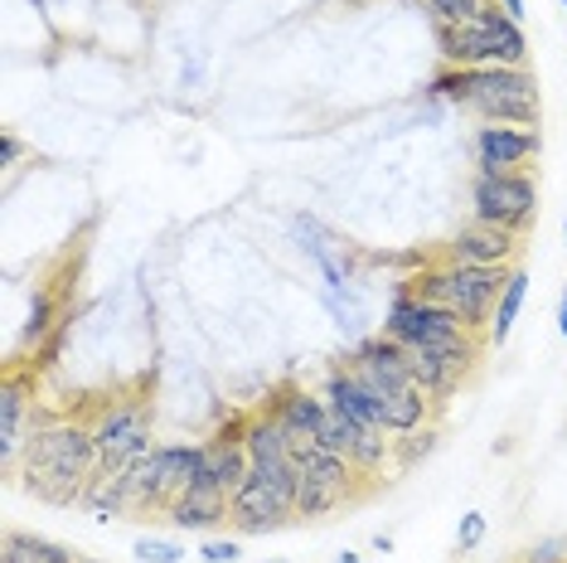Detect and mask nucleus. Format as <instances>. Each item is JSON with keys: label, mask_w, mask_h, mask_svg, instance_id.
<instances>
[{"label": "nucleus", "mask_w": 567, "mask_h": 563, "mask_svg": "<svg viewBox=\"0 0 567 563\" xmlns=\"http://www.w3.org/2000/svg\"><path fill=\"white\" fill-rule=\"evenodd\" d=\"M102 467L93 422L79 418H40L20 452L16 477L44 505H83L87 485Z\"/></svg>", "instance_id": "obj_1"}, {"label": "nucleus", "mask_w": 567, "mask_h": 563, "mask_svg": "<svg viewBox=\"0 0 567 563\" xmlns=\"http://www.w3.org/2000/svg\"><path fill=\"white\" fill-rule=\"evenodd\" d=\"M344 365H350V375L369 389V399L379 403L389 438H408V432L432 428L436 408H432L427 393L417 389V379H412L408 355H403V345H398V340H389L379 330V336L359 340L354 350L344 355Z\"/></svg>", "instance_id": "obj_2"}, {"label": "nucleus", "mask_w": 567, "mask_h": 563, "mask_svg": "<svg viewBox=\"0 0 567 563\" xmlns=\"http://www.w3.org/2000/svg\"><path fill=\"white\" fill-rule=\"evenodd\" d=\"M432 98L471 112L475 122L499 126H538L544 102H538L534 69H442L432 79Z\"/></svg>", "instance_id": "obj_3"}, {"label": "nucleus", "mask_w": 567, "mask_h": 563, "mask_svg": "<svg viewBox=\"0 0 567 563\" xmlns=\"http://www.w3.org/2000/svg\"><path fill=\"white\" fill-rule=\"evenodd\" d=\"M383 336L398 340V345H408V350L446 355V360L456 365L461 375H471V369L481 365V355L489 350V340L461 326V316H456V311H446V306L422 301L417 291L408 287V282L393 291L389 311H383Z\"/></svg>", "instance_id": "obj_4"}, {"label": "nucleus", "mask_w": 567, "mask_h": 563, "mask_svg": "<svg viewBox=\"0 0 567 563\" xmlns=\"http://www.w3.org/2000/svg\"><path fill=\"white\" fill-rule=\"evenodd\" d=\"M442 69H524L528 63V34L524 24L489 6L471 24H432Z\"/></svg>", "instance_id": "obj_5"}, {"label": "nucleus", "mask_w": 567, "mask_h": 563, "mask_svg": "<svg viewBox=\"0 0 567 563\" xmlns=\"http://www.w3.org/2000/svg\"><path fill=\"white\" fill-rule=\"evenodd\" d=\"M514 267H466V263H432L422 267L417 277H408V287L417 291L422 301L432 306H446V311L461 316V326L485 336L489 330V316H495V301L505 291Z\"/></svg>", "instance_id": "obj_6"}, {"label": "nucleus", "mask_w": 567, "mask_h": 563, "mask_svg": "<svg viewBox=\"0 0 567 563\" xmlns=\"http://www.w3.org/2000/svg\"><path fill=\"white\" fill-rule=\"evenodd\" d=\"M296 462H252L243 485L228 495V524L238 534H277L296 520Z\"/></svg>", "instance_id": "obj_7"}, {"label": "nucleus", "mask_w": 567, "mask_h": 563, "mask_svg": "<svg viewBox=\"0 0 567 563\" xmlns=\"http://www.w3.org/2000/svg\"><path fill=\"white\" fill-rule=\"evenodd\" d=\"M471 219L489 224V228H509V234H528L538 219V185L528 171H505L489 175L475 171L471 181Z\"/></svg>", "instance_id": "obj_8"}, {"label": "nucleus", "mask_w": 567, "mask_h": 563, "mask_svg": "<svg viewBox=\"0 0 567 563\" xmlns=\"http://www.w3.org/2000/svg\"><path fill=\"white\" fill-rule=\"evenodd\" d=\"M93 438L102 471H122L141 462L146 452H156V442H151V399H112L93 418Z\"/></svg>", "instance_id": "obj_9"}, {"label": "nucleus", "mask_w": 567, "mask_h": 563, "mask_svg": "<svg viewBox=\"0 0 567 563\" xmlns=\"http://www.w3.org/2000/svg\"><path fill=\"white\" fill-rule=\"evenodd\" d=\"M34 393H40V369L34 365H10L6 375V393H0V457H6V471L20 467V452L24 442H30L34 422H40V413H34Z\"/></svg>", "instance_id": "obj_10"}, {"label": "nucleus", "mask_w": 567, "mask_h": 563, "mask_svg": "<svg viewBox=\"0 0 567 563\" xmlns=\"http://www.w3.org/2000/svg\"><path fill=\"white\" fill-rule=\"evenodd\" d=\"M475 151V171L505 175V171H528L544 151V132L538 126H499V122H481L471 136Z\"/></svg>", "instance_id": "obj_11"}, {"label": "nucleus", "mask_w": 567, "mask_h": 563, "mask_svg": "<svg viewBox=\"0 0 567 563\" xmlns=\"http://www.w3.org/2000/svg\"><path fill=\"white\" fill-rule=\"evenodd\" d=\"M524 253V238L509 234V228H489V224H466L456 228L442 243V258L446 263H466V267H514Z\"/></svg>", "instance_id": "obj_12"}, {"label": "nucleus", "mask_w": 567, "mask_h": 563, "mask_svg": "<svg viewBox=\"0 0 567 563\" xmlns=\"http://www.w3.org/2000/svg\"><path fill=\"white\" fill-rule=\"evenodd\" d=\"M320 393H326V403L340 413L344 422H354V428H364V432H383L389 438V428H383V413H379V403L369 399V389L359 383L354 375H350V365L344 360H334V365H326V375H320V383H316Z\"/></svg>", "instance_id": "obj_13"}, {"label": "nucleus", "mask_w": 567, "mask_h": 563, "mask_svg": "<svg viewBox=\"0 0 567 563\" xmlns=\"http://www.w3.org/2000/svg\"><path fill=\"white\" fill-rule=\"evenodd\" d=\"M165 520L189 534H214L218 524H228V495L214 491V485H185V491L165 505Z\"/></svg>", "instance_id": "obj_14"}, {"label": "nucleus", "mask_w": 567, "mask_h": 563, "mask_svg": "<svg viewBox=\"0 0 567 563\" xmlns=\"http://www.w3.org/2000/svg\"><path fill=\"white\" fill-rule=\"evenodd\" d=\"M204 447H209V457H204V471H199L195 485H214V491L234 495L238 485H243V477L252 471L248 447H243V442H228V438H209Z\"/></svg>", "instance_id": "obj_15"}, {"label": "nucleus", "mask_w": 567, "mask_h": 563, "mask_svg": "<svg viewBox=\"0 0 567 563\" xmlns=\"http://www.w3.org/2000/svg\"><path fill=\"white\" fill-rule=\"evenodd\" d=\"M204 457H209V447H204V442H161L156 447V462H161V477H165V491H171V501L185 491V485L199 481Z\"/></svg>", "instance_id": "obj_16"}, {"label": "nucleus", "mask_w": 567, "mask_h": 563, "mask_svg": "<svg viewBox=\"0 0 567 563\" xmlns=\"http://www.w3.org/2000/svg\"><path fill=\"white\" fill-rule=\"evenodd\" d=\"M524 301H528V273H524L519 263H514V273H509V282H505V291H499V301H495V316H489V330H485L489 350H499V345L514 336V321H519Z\"/></svg>", "instance_id": "obj_17"}, {"label": "nucleus", "mask_w": 567, "mask_h": 563, "mask_svg": "<svg viewBox=\"0 0 567 563\" xmlns=\"http://www.w3.org/2000/svg\"><path fill=\"white\" fill-rule=\"evenodd\" d=\"M83 554H73L69 544L59 540H44V534H30V530H6V554L0 563H79Z\"/></svg>", "instance_id": "obj_18"}, {"label": "nucleus", "mask_w": 567, "mask_h": 563, "mask_svg": "<svg viewBox=\"0 0 567 563\" xmlns=\"http://www.w3.org/2000/svg\"><path fill=\"white\" fill-rule=\"evenodd\" d=\"M83 505L93 510V520H102V524H112V520H126V515H132V505H126V491H122V481L112 477V471H102V467H97L93 485H87Z\"/></svg>", "instance_id": "obj_19"}, {"label": "nucleus", "mask_w": 567, "mask_h": 563, "mask_svg": "<svg viewBox=\"0 0 567 563\" xmlns=\"http://www.w3.org/2000/svg\"><path fill=\"white\" fill-rule=\"evenodd\" d=\"M63 316H69V306H59V297L49 287H40L34 291V301H30V321H24V330H20V340L24 345H34V350H40V345L54 336L59 330V321Z\"/></svg>", "instance_id": "obj_20"}, {"label": "nucleus", "mask_w": 567, "mask_h": 563, "mask_svg": "<svg viewBox=\"0 0 567 563\" xmlns=\"http://www.w3.org/2000/svg\"><path fill=\"white\" fill-rule=\"evenodd\" d=\"M340 505H350V495L334 491V485H326V481H306L301 477V485H296V520H326Z\"/></svg>", "instance_id": "obj_21"}, {"label": "nucleus", "mask_w": 567, "mask_h": 563, "mask_svg": "<svg viewBox=\"0 0 567 563\" xmlns=\"http://www.w3.org/2000/svg\"><path fill=\"white\" fill-rule=\"evenodd\" d=\"M422 6H427L432 24H471V20H481L489 6H499V0H422Z\"/></svg>", "instance_id": "obj_22"}, {"label": "nucleus", "mask_w": 567, "mask_h": 563, "mask_svg": "<svg viewBox=\"0 0 567 563\" xmlns=\"http://www.w3.org/2000/svg\"><path fill=\"white\" fill-rule=\"evenodd\" d=\"M436 447V428H422V432H408V438H393V467L408 471L417 457H427Z\"/></svg>", "instance_id": "obj_23"}, {"label": "nucleus", "mask_w": 567, "mask_h": 563, "mask_svg": "<svg viewBox=\"0 0 567 563\" xmlns=\"http://www.w3.org/2000/svg\"><path fill=\"white\" fill-rule=\"evenodd\" d=\"M132 554H136L141 563H185V544L156 540V534H141V540L132 544Z\"/></svg>", "instance_id": "obj_24"}, {"label": "nucleus", "mask_w": 567, "mask_h": 563, "mask_svg": "<svg viewBox=\"0 0 567 563\" xmlns=\"http://www.w3.org/2000/svg\"><path fill=\"white\" fill-rule=\"evenodd\" d=\"M485 534H489V520H485V510H466L456 524V554H475V549L485 544Z\"/></svg>", "instance_id": "obj_25"}, {"label": "nucleus", "mask_w": 567, "mask_h": 563, "mask_svg": "<svg viewBox=\"0 0 567 563\" xmlns=\"http://www.w3.org/2000/svg\"><path fill=\"white\" fill-rule=\"evenodd\" d=\"M519 563H567V540H538V544H528Z\"/></svg>", "instance_id": "obj_26"}, {"label": "nucleus", "mask_w": 567, "mask_h": 563, "mask_svg": "<svg viewBox=\"0 0 567 563\" xmlns=\"http://www.w3.org/2000/svg\"><path fill=\"white\" fill-rule=\"evenodd\" d=\"M199 559L204 563H238L243 559V544L238 540H204L199 544Z\"/></svg>", "instance_id": "obj_27"}, {"label": "nucleus", "mask_w": 567, "mask_h": 563, "mask_svg": "<svg viewBox=\"0 0 567 563\" xmlns=\"http://www.w3.org/2000/svg\"><path fill=\"white\" fill-rule=\"evenodd\" d=\"M20 156H24V141L16 132H6V136H0V165L10 171V165H20Z\"/></svg>", "instance_id": "obj_28"}, {"label": "nucleus", "mask_w": 567, "mask_h": 563, "mask_svg": "<svg viewBox=\"0 0 567 563\" xmlns=\"http://www.w3.org/2000/svg\"><path fill=\"white\" fill-rule=\"evenodd\" d=\"M558 336L567 340V287H563V301H558Z\"/></svg>", "instance_id": "obj_29"}, {"label": "nucleus", "mask_w": 567, "mask_h": 563, "mask_svg": "<svg viewBox=\"0 0 567 563\" xmlns=\"http://www.w3.org/2000/svg\"><path fill=\"white\" fill-rule=\"evenodd\" d=\"M373 549H379V554H393V534H373Z\"/></svg>", "instance_id": "obj_30"}, {"label": "nucleus", "mask_w": 567, "mask_h": 563, "mask_svg": "<svg viewBox=\"0 0 567 563\" xmlns=\"http://www.w3.org/2000/svg\"><path fill=\"white\" fill-rule=\"evenodd\" d=\"M334 563H364V559H359L354 549H340V554H334Z\"/></svg>", "instance_id": "obj_31"}, {"label": "nucleus", "mask_w": 567, "mask_h": 563, "mask_svg": "<svg viewBox=\"0 0 567 563\" xmlns=\"http://www.w3.org/2000/svg\"><path fill=\"white\" fill-rule=\"evenodd\" d=\"M79 563H102V559H87V554H83V559H79Z\"/></svg>", "instance_id": "obj_32"}, {"label": "nucleus", "mask_w": 567, "mask_h": 563, "mask_svg": "<svg viewBox=\"0 0 567 563\" xmlns=\"http://www.w3.org/2000/svg\"><path fill=\"white\" fill-rule=\"evenodd\" d=\"M563 234H567V219H563Z\"/></svg>", "instance_id": "obj_33"}, {"label": "nucleus", "mask_w": 567, "mask_h": 563, "mask_svg": "<svg viewBox=\"0 0 567 563\" xmlns=\"http://www.w3.org/2000/svg\"><path fill=\"white\" fill-rule=\"evenodd\" d=\"M563 10H567V0H563Z\"/></svg>", "instance_id": "obj_34"}]
</instances>
